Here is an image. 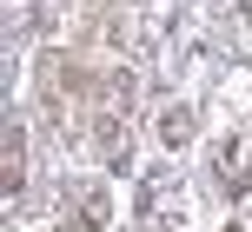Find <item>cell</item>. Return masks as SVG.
I'll return each instance as SVG.
<instances>
[{"instance_id": "obj_2", "label": "cell", "mask_w": 252, "mask_h": 232, "mask_svg": "<svg viewBox=\"0 0 252 232\" xmlns=\"http://www.w3.org/2000/svg\"><path fill=\"white\" fill-rule=\"evenodd\" d=\"M192 133H199V126H192V106H166V113H159V140L166 146H192Z\"/></svg>"}, {"instance_id": "obj_4", "label": "cell", "mask_w": 252, "mask_h": 232, "mask_svg": "<svg viewBox=\"0 0 252 232\" xmlns=\"http://www.w3.org/2000/svg\"><path fill=\"white\" fill-rule=\"evenodd\" d=\"M226 232H246V226H226Z\"/></svg>"}, {"instance_id": "obj_1", "label": "cell", "mask_w": 252, "mask_h": 232, "mask_svg": "<svg viewBox=\"0 0 252 232\" xmlns=\"http://www.w3.org/2000/svg\"><path fill=\"white\" fill-rule=\"evenodd\" d=\"M113 226V199L100 193V186H87V193L73 199V212H66V232H106Z\"/></svg>"}, {"instance_id": "obj_3", "label": "cell", "mask_w": 252, "mask_h": 232, "mask_svg": "<svg viewBox=\"0 0 252 232\" xmlns=\"http://www.w3.org/2000/svg\"><path fill=\"white\" fill-rule=\"evenodd\" d=\"M27 179V146H20V126H7V193H20Z\"/></svg>"}]
</instances>
